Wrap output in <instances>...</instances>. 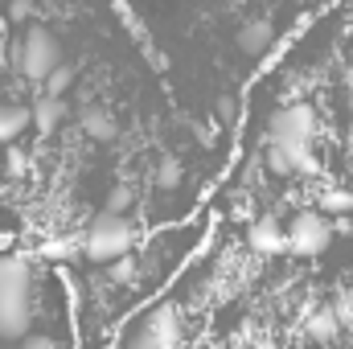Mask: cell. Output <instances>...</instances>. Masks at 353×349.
Instances as JSON below:
<instances>
[{"mask_svg": "<svg viewBox=\"0 0 353 349\" xmlns=\"http://www.w3.org/2000/svg\"><path fill=\"white\" fill-rule=\"evenodd\" d=\"M37 275L29 259L0 255V341H21L37 317Z\"/></svg>", "mask_w": 353, "mask_h": 349, "instance_id": "6da1fadb", "label": "cell"}, {"mask_svg": "<svg viewBox=\"0 0 353 349\" xmlns=\"http://www.w3.org/2000/svg\"><path fill=\"white\" fill-rule=\"evenodd\" d=\"M136 243H140V230L132 226V218H123V214H99L94 222L87 226V235L79 239V247H83V255L90 263H115L123 259V255H132L136 251Z\"/></svg>", "mask_w": 353, "mask_h": 349, "instance_id": "7a4b0ae2", "label": "cell"}, {"mask_svg": "<svg viewBox=\"0 0 353 349\" xmlns=\"http://www.w3.org/2000/svg\"><path fill=\"white\" fill-rule=\"evenodd\" d=\"M181 341H185L181 304H176V300H161V304H152V308L132 325V333L123 337L119 349H181Z\"/></svg>", "mask_w": 353, "mask_h": 349, "instance_id": "3957f363", "label": "cell"}, {"mask_svg": "<svg viewBox=\"0 0 353 349\" xmlns=\"http://www.w3.org/2000/svg\"><path fill=\"white\" fill-rule=\"evenodd\" d=\"M12 66H17V74H21L25 83H46V79L62 66V46H58V37H54L50 29H41V25L25 29L21 41H17V50H12Z\"/></svg>", "mask_w": 353, "mask_h": 349, "instance_id": "277c9868", "label": "cell"}, {"mask_svg": "<svg viewBox=\"0 0 353 349\" xmlns=\"http://www.w3.org/2000/svg\"><path fill=\"white\" fill-rule=\"evenodd\" d=\"M312 136H316V111L308 103H288L267 119V144L292 148V144H312Z\"/></svg>", "mask_w": 353, "mask_h": 349, "instance_id": "5b68a950", "label": "cell"}, {"mask_svg": "<svg viewBox=\"0 0 353 349\" xmlns=\"http://www.w3.org/2000/svg\"><path fill=\"white\" fill-rule=\"evenodd\" d=\"M329 243H333V226L325 214L304 210L292 218V226H288V251L292 255H321Z\"/></svg>", "mask_w": 353, "mask_h": 349, "instance_id": "8992f818", "label": "cell"}, {"mask_svg": "<svg viewBox=\"0 0 353 349\" xmlns=\"http://www.w3.org/2000/svg\"><path fill=\"white\" fill-rule=\"evenodd\" d=\"M247 247L255 255H283L288 251V230L279 226L275 214H259L251 226H247Z\"/></svg>", "mask_w": 353, "mask_h": 349, "instance_id": "52a82bcc", "label": "cell"}, {"mask_svg": "<svg viewBox=\"0 0 353 349\" xmlns=\"http://www.w3.org/2000/svg\"><path fill=\"white\" fill-rule=\"evenodd\" d=\"M234 41H239V50L247 58H259V54H267L275 46V25L267 17H251V21H243V29H239Z\"/></svg>", "mask_w": 353, "mask_h": 349, "instance_id": "ba28073f", "label": "cell"}, {"mask_svg": "<svg viewBox=\"0 0 353 349\" xmlns=\"http://www.w3.org/2000/svg\"><path fill=\"white\" fill-rule=\"evenodd\" d=\"M66 119V103L58 99V94H37V103H33V128L41 132V136H50V132H58V123Z\"/></svg>", "mask_w": 353, "mask_h": 349, "instance_id": "9c48e42d", "label": "cell"}, {"mask_svg": "<svg viewBox=\"0 0 353 349\" xmlns=\"http://www.w3.org/2000/svg\"><path fill=\"white\" fill-rule=\"evenodd\" d=\"M79 123H83V132H87L90 140H99V144H107V140H115V136H119L115 115H111V111H103V107H83Z\"/></svg>", "mask_w": 353, "mask_h": 349, "instance_id": "30bf717a", "label": "cell"}, {"mask_svg": "<svg viewBox=\"0 0 353 349\" xmlns=\"http://www.w3.org/2000/svg\"><path fill=\"white\" fill-rule=\"evenodd\" d=\"M29 123H33V111H29V107L0 103V144H12V140H17Z\"/></svg>", "mask_w": 353, "mask_h": 349, "instance_id": "8fae6325", "label": "cell"}, {"mask_svg": "<svg viewBox=\"0 0 353 349\" xmlns=\"http://www.w3.org/2000/svg\"><path fill=\"white\" fill-rule=\"evenodd\" d=\"M304 325H308V337H312V341H333V337L341 333V321H337L333 308H312V312L304 317Z\"/></svg>", "mask_w": 353, "mask_h": 349, "instance_id": "7c38bea8", "label": "cell"}, {"mask_svg": "<svg viewBox=\"0 0 353 349\" xmlns=\"http://www.w3.org/2000/svg\"><path fill=\"white\" fill-rule=\"evenodd\" d=\"M140 275H144V263H140L136 251L115 263H107V283H115V288H132V283H140Z\"/></svg>", "mask_w": 353, "mask_h": 349, "instance_id": "4fadbf2b", "label": "cell"}, {"mask_svg": "<svg viewBox=\"0 0 353 349\" xmlns=\"http://www.w3.org/2000/svg\"><path fill=\"white\" fill-rule=\"evenodd\" d=\"M152 181H157L161 189H176V185H181V161H176L173 152H165V157L157 161V169H152Z\"/></svg>", "mask_w": 353, "mask_h": 349, "instance_id": "5bb4252c", "label": "cell"}, {"mask_svg": "<svg viewBox=\"0 0 353 349\" xmlns=\"http://www.w3.org/2000/svg\"><path fill=\"white\" fill-rule=\"evenodd\" d=\"M321 210L325 214H353V193L350 189H325L321 193Z\"/></svg>", "mask_w": 353, "mask_h": 349, "instance_id": "9a60e30c", "label": "cell"}, {"mask_svg": "<svg viewBox=\"0 0 353 349\" xmlns=\"http://www.w3.org/2000/svg\"><path fill=\"white\" fill-rule=\"evenodd\" d=\"M70 83H74V66H58L41 87H46V94H58V99H62V94L70 90Z\"/></svg>", "mask_w": 353, "mask_h": 349, "instance_id": "2e32d148", "label": "cell"}, {"mask_svg": "<svg viewBox=\"0 0 353 349\" xmlns=\"http://www.w3.org/2000/svg\"><path fill=\"white\" fill-rule=\"evenodd\" d=\"M132 201H136V193H132L128 185H115V189H111V197H107V214H128V210H132Z\"/></svg>", "mask_w": 353, "mask_h": 349, "instance_id": "e0dca14e", "label": "cell"}, {"mask_svg": "<svg viewBox=\"0 0 353 349\" xmlns=\"http://www.w3.org/2000/svg\"><path fill=\"white\" fill-rule=\"evenodd\" d=\"M74 251V239H46L41 243V255H50V259H66Z\"/></svg>", "mask_w": 353, "mask_h": 349, "instance_id": "ac0fdd59", "label": "cell"}, {"mask_svg": "<svg viewBox=\"0 0 353 349\" xmlns=\"http://www.w3.org/2000/svg\"><path fill=\"white\" fill-rule=\"evenodd\" d=\"M17 349H58V341L54 337H46V333H25L21 341H12Z\"/></svg>", "mask_w": 353, "mask_h": 349, "instance_id": "d6986e66", "label": "cell"}, {"mask_svg": "<svg viewBox=\"0 0 353 349\" xmlns=\"http://www.w3.org/2000/svg\"><path fill=\"white\" fill-rule=\"evenodd\" d=\"M333 312H337V321H341V325H353V292H345V296L333 304Z\"/></svg>", "mask_w": 353, "mask_h": 349, "instance_id": "ffe728a7", "label": "cell"}, {"mask_svg": "<svg viewBox=\"0 0 353 349\" xmlns=\"http://www.w3.org/2000/svg\"><path fill=\"white\" fill-rule=\"evenodd\" d=\"M8 17H12V21L33 17V0H8Z\"/></svg>", "mask_w": 353, "mask_h": 349, "instance_id": "44dd1931", "label": "cell"}, {"mask_svg": "<svg viewBox=\"0 0 353 349\" xmlns=\"http://www.w3.org/2000/svg\"><path fill=\"white\" fill-rule=\"evenodd\" d=\"M8 173L25 177V173H29V161H25V157H21V152H8Z\"/></svg>", "mask_w": 353, "mask_h": 349, "instance_id": "7402d4cb", "label": "cell"}, {"mask_svg": "<svg viewBox=\"0 0 353 349\" xmlns=\"http://www.w3.org/2000/svg\"><path fill=\"white\" fill-rule=\"evenodd\" d=\"M243 181H247V189H255V181H263V169L251 161V165H247V173H243Z\"/></svg>", "mask_w": 353, "mask_h": 349, "instance_id": "603a6c76", "label": "cell"}, {"mask_svg": "<svg viewBox=\"0 0 353 349\" xmlns=\"http://www.w3.org/2000/svg\"><path fill=\"white\" fill-rule=\"evenodd\" d=\"M4 4H8V0H4Z\"/></svg>", "mask_w": 353, "mask_h": 349, "instance_id": "cb8c5ba5", "label": "cell"}]
</instances>
